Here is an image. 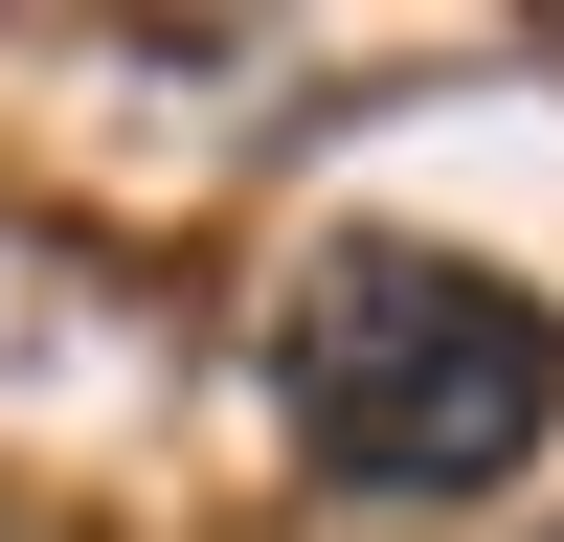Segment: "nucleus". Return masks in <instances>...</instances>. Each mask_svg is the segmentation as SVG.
I'll list each match as a JSON object with an SVG mask.
<instances>
[{
  "label": "nucleus",
  "mask_w": 564,
  "mask_h": 542,
  "mask_svg": "<svg viewBox=\"0 0 564 542\" xmlns=\"http://www.w3.org/2000/svg\"><path fill=\"white\" fill-rule=\"evenodd\" d=\"M271 406H294V452L339 497H497L564 430V316L520 271H475V249L361 226V249H316L294 316H271Z\"/></svg>",
  "instance_id": "1"
}]
</instances>
